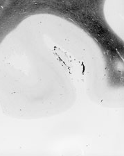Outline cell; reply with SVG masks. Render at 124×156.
Returning <instances> with one entry per match:
<instances>
[{
    "instance_id": "6da1fadb",
    "label": "cell",
    "mask_w": 124,
    "mask_h": 156,
    "mask_svg": "<svg viewBox=\"0 0 124 156\" xmlns=\"http://www.w3.org/2000/svg\"><path fill=\"white\" fill-rule=\"evenodd\" d=\"M54 53L58 62L69 74H74L76 62L71 55L59 47H54Z\"/></svg>"
}]
</instances>
